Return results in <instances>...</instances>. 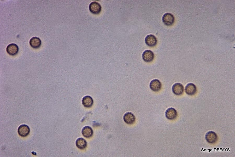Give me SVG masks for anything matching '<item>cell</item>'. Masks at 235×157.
Instances as JSON below:
<instances>
[{"label": "cell", "instance_id": "8992f818", "mask_svg": "<svg viewBox=\"0 0 235 157\" xmlns=\"http://www.w3.org/2000/svg\"><path fill=\"white\" fill-rule=\"evenodd\" d=\"M145 42L148 46L153 47L156 45L157 40L155 36L152 34L148 35L145 38Z\"/></svg>", "mask_w": 235, "mask_h": 157}, {"label": "cell", "instance_id": "30bf717a", "mask_svg": "<svg viewBox=\"0 0 235 157\" xmlns=\"http://www.w3.org/2000/svg\"><path fill=\"white\" fill-rule=\"evenodd\" d=\"M185 90L186 93L188 95L192 96L195 94L197 92V88L193 83H190L186 85Z\"/></svg>", "mask_w": 235, "mask_h": 157}, {"label": "cell", "instance_id": "ba28073f", "mask_svg": "<svg viewBox=\"0 0 235 157\" xmlns=\"http://www.w3.org/2000/svg\"><path fill=\"white\" fill-rule=\"evenodd\" d=\"M19 50V47L17 45L13 43L9 44L6 48L7 53L12 56L16 55L18 52Z\"/></svg>", "mask_w": 235, "mask_h": 157}, {"label": "cell", "instance_id": "3957f363", "mask_svg": "<svg viewBox=\"0 0 235 157\" xmlns=\"http://www.w3.org/2000/svg\"><path fill=\"white\" fill-rule=\"evenodd\" d=\"M172 91L175 95L180 96L182 94L184 91V87L182 84L179 83H176L172 86Z\"/></svg>", "mask_w": 235, "mask_h": 157}, {"label": "cell", "instance_id": "9c48e42d", "mask_svg": "<svg viewBox=\"0 0 235 157\" xmlns=\"http://www.w3.org/2000/svg\"><path fill=\"white\" fill-rule=\"evenodd\" d=\"M205 139L209 143H213L218 140V136L214 132L210 131L207 132L205 135Z\"/></svg>", "mask_w": 235, "mask_h": 157}, {"label": "cell", "instance_id": "5bb4252c", "mask_svg": "<svg viewBox=\"0 0 235 157\" xmlns=\"http://www.w3.org/2000/svg\"><path fill=\"white\" fill-rule=\"evenodd\" d=\"M81 132L83 136L86 138L91 137L93 134L92 129L91 127L88 126L84 127L82 130Z\"/></svg>", "mask_w": 235, "mask_h": 157}, {"label": "cell", "instance_id": "8fae6325", "mask_svg": "<svg viewBox=\"0 0 235 157\" xmlns=\"http://www.w3.org/2000/svg\"><path fill=\"white\" fill-rule=\"evenodd\" d=\"M177 115L176 110L173 108H168L165 112L166 117L169 120H173L175 119Z\"/></svg>", "mask_w": 235, "mask_h": 157}, {"label": "cell", "instance_id": "2e32d148", "mask_svg": "<svg viewBox=\"0 0 235 157\" xmlns=\"http://www.w3.org/2000/svg\"><path fill=\"white\" fill-rule=\"evenodd\" d=\"M77 147L80 149H85L87 146V142L85 139L82 138H78L75 142Z\"/></svg>", "mask_w": 235, "mask_h": 157}, {"label": "cell", "instance_id": "7a4b0ae2", "mask_svg": "<svg viewBox=\"0 0 235 157\" xmlns=\"http://www.w3.org/2000/svg\"><path fill=\"white\" fill-rule=\"evenodd\" d=\"M90 12L94 14H98L101 12V7L100 4L96 1L91 2L90 4L89 7Z\"/></svg>", "mask_w": 235, "mask_h": 157}, {"label": "cell", "instance_id": "6da1fadb", "mask_svg": "<svg viewBox=\"0 0 235 157\" xmlns=\"http://www.w3.org/2000/svg\"><path fill=\"white\" fill-rule=\"evenodd\" d=\"M162 20L164 24L169 26L172 25L174 23V18L172 14L166 13L163 15L162 18Z\"/></svg>", "mask_w": 235, "mask_h": 157}, {"label": "cell", "instance_id": "9a60e30c", "mask_svg": "<svg viewBox=\"0 0 235 157\" xmlns=\"http://www.w3.org/2000/svg\"><path fill=\"white\" fill-rule=\"evenodd\" d=\"M82 103L85 107L90 108L93 105V100L92 98L90 96H87L83 98Z\"/></svg>", "mask_w": 235, "mask_h": 157}, {"label": "cell", "instance_id": "4fadbf2b", "mask_svg": "<svg viewBox=\"0 0 235 157\" xmlns=\"http://www.w3.org/2000/svg\"><path fill=\"white\" fill-rule=\"evenodd\" d=\"M29 43L31 46L34 48H39L41 44L40 39L37 37H34L30 40Z\"/></svg>", "mask_w": 235, "mask_h": 157}, {"label": "cell", "instance_id": "277c9868", "mask_svg": "<svg viewBox=\"0 0 235 157\" xmlns=\"http://www.w3.org/2000/svg\"><path fill=\"white\" fill-rule=\"evenodd\" d=\"M17 131L19 135L22 137L27 136L29 134L30 129L28 126L25 124L20 125L18 127Z\"/></svg>", "mask_w": 235, "mask_h": 157}, {"label": "cell", "instance_id": "52a82bcc", "mask_svg": "<svg viewBox=\"0 0 235 157\" xmlns=\"http://www.w3.org/2000/svg\"><path fill=\"white\" fill-rule=\"evenodd\" d=\"M150 87L154 92H157L161 89L162 84L161 82L157 79H154L151 81L150 83Z\"/></svg>", "mask_w": 235, "mask_h": 157}, {"label": "cell", "instance_id": "5b68a950", "mask_svg": "<svg viewBox=\"0 0 235 157\" xmlns=\"http://www.w3.org/2000/svg\"><path fill=\"white\" fill-rule=\"evenodd\" d=\"M154 55L152 51L150 50H147L144 51L142 54L143 60L146 62L152 61L154 58Z\"/></svg>", "mask_w": 235, "mask_h": 157}, {"label": "cell", "instance_id": "7c38bea8", "mask_svg": "<svg viewBox=\"0 0 235 157\" xmlns=\"http://www.w3.org/2000/svg\"><path fill=\"white\" fill-rule=\"evenodd\" d=\"M124 121L128 124H132L134 123L136 120L135 116L132 113L128 112L124 115L123 116Z\"/></svg>", "mask_w": 235, "mask_h": 157}]
</instances>
